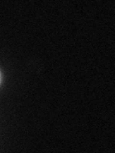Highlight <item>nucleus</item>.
<instances>
[{
    "label": "nucleus",
    "mask_w": 115,
    "mask_h": 153,
    "mask_svg": "<svg viewBox=\"0 0 115 153\" xmlns=\"http://www.w3.org/2000/svg\"><path fill=\"white\" fill-rule=\"evenodd\" d=\"M1 81H2V74H1V72H0V84H1Z\"/></svg>",
    "instance_id": "f257e3e1"
}]
</instances>
